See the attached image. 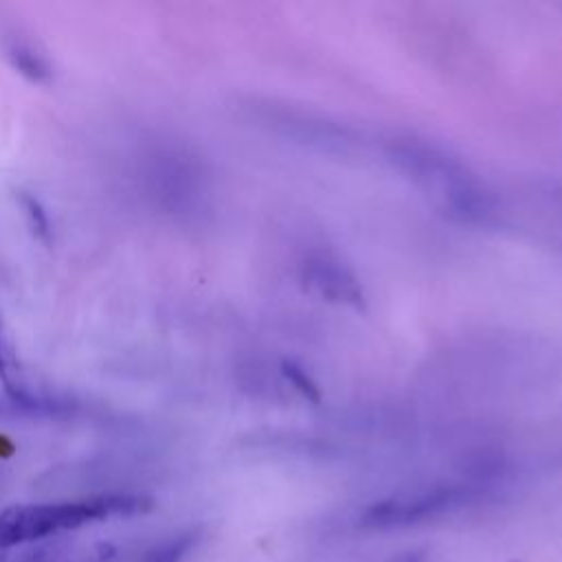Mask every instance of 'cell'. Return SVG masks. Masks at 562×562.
Here are the masks:
<instances>
[{
  "instance_id": "obj_5",
  "label": "cell",
  "mask_w": 562,
  "mask_h": 562,
  "mask_svg": "<svg viewBox=\"0 0 562 562\" xmlns=\"http://www.w3.org/2000/svg\"><path fill=\"white\" fill-rule=\"evenodd\" d=\"M301 281L327 301L360 307L364 292L356 272L336 255L312 252L301 261Z\"/></svg>"
},
{
  "instance_id": "obj_7",
  "label": "cell",
  "mask_w": 562,
  "mask_h": 562,
  "mask_svg": "<svg viewBox=\"0 0 562 562\" xmlns=\"http://www.w3.org/2000/svg\"><path fill=\"white\" fill-rule=\"evenodd\" d=\"M0 380L4 382L7 400L11 402H22L33 395V391L20 378V364L2 318H0Z\"/></svg>"
},
{
  "instance_id": "obj_4",
  "label": "cell",
  "mask_w": 562,
  "mask_h": 562,
  "mask_svg": "<svg viewBox=\"0 0 562 562\" xmlns=\"http://www.w3.org/2000/svg\"><path fill=\"white\" fill-rule=\"evenodd\" d=\"M257 119L277 136L329 156H351L362 147V134L312 108L266 101L255 105Z\"/></svg>"
},
{
  "instance_id": "obj_1",
  "label": "cell",
  "mask_w": 562,
  "mask_h": 562,
  "mask_svg": "<svg viewBox=\"0 0 562 562\" xmlns=\"http://www.w3.org/2000/svg\"><path fill=\"white\" fill-rule=\"evenodd\" d=\"M384 160L422 193L468 224H492L498 220L496 195L452 151L435 140L413 134H393L380 143Z\"/></svg>"
},
{
  "instance_id": "obj_10",
  "label": "cell",
  "mask_w": 562,
  "mask_h": 562,
  "mask_svg": "<svg viewBox=\"0 0 562 562\" xmlns=\"http://www.w3.org/2000/svg\"><path fill=\"white\" fill-rule=\"evenodd\" d=\"M50 555H53L50 547H40L35 551H29L26 555H22L18 562H48Z\"/></svg>"
},
{
  "instance_id": "obj_9",
  "label": "cell",
  "mask_w": 562,
  "mask_h": 562,
  "mask_svg": "<svg viewBox=\"0 0 562 562\" xmlns=\"http://www.w3.org/2000/svg\"><path fill=\"white\" fill-rule=\"evenodd\" d=\"M198 533L195 531H184L158 547H154L151 551H147L145 562H180L195 544Z\"/></svg>"
},
{
  "instance_id": "obj_2",
  "label": "cell",
  "mask_w": 562,
  "mask_h": 562,
  "mask_svg": "<svg viewBox=\"0 0 562 562\" xmlns=\"http://www.w3.org/2000/svg\"><path fill=\"white\" fill-rule=\"evenodd\" d=\"M149 509L151 498L143 494H97L64 503L13 505L0 512V551L112 516L127 518Z\"/></svg>"
},
{
  "instance_id": "obj_3",
  "label": "cell",
  "mask_w": 562,
  "mask_h": 562,
  "mask_svg": "<svg viewBox=\"0 0 562 562\" xmlns=\"http://www.w3.org/2000/svg\"><path fill=\"white\" fill-rule=\"evenodd\" d=\"M487 494L479 481H448L404 490L369 505L360 518L367 529H397L435 520L479 503Z\"/></svg>"
},
{
  "instance_id": "obj_6",
  "label": "cell",
  "mask_w": 562,
  "mask_h": 562,
  "mask_svg": "<svg viewBox=\"0 0 562 562\" xmlns=\"http://www.w3.org/2000/svg\"><path fill=\"white\" fill-rule=\"evenodd\" d=\"M4 55L9 64L33 83H48L53 79V66L48 57L37 46H33V42L9 37L4 40Z\"/></svg>"
},
{
  "instance_id": "obj_11",
  "label": "cell",
  "mask_w": 562,
  "mask_h": 562,
  "mask_svg": "<svg viewBox=\"0 0 562 562\" xmlns=\"http://www.w3.org/2000/svg\"><path fill=\"white\" fill-rule=\"evenodd\" d=\"M4 558H7V555H4V551H0V562H4Z\"/></svg>"
},
{
  "instance_id": "obj_8",
  "label": "cell",
  "mask_w": 562,
  "mask_h": 562,
  "mask_svg": "<svg viewBox=\"0 0 562 562\" xmlns=\"http://www.w3.org/2000/svg\"><path fill=\"white\" fill-rule=\"evenodd\" d=\"M15 200L22 209V215L26 220V226L31 231V235L42 241V244H50L53 239V226H50V220H48V213L44 209V204L29 191H15Z\"/></svg>"
}]
</instances>
